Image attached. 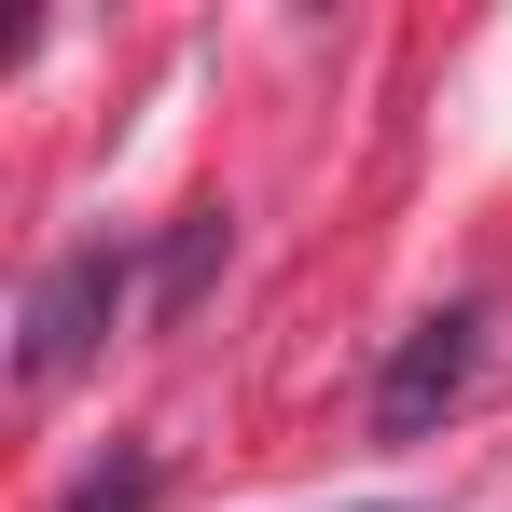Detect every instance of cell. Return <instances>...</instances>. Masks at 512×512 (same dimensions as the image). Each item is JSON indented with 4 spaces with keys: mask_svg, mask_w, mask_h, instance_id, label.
<instances>
[{
    "mask_svg": "<svg viewBox=\"0 0 512 512\" xmlns=\"http://www.w3.org/2000/svg\"><path fill=\"white\" fill-rule=\"evenodd\" d=\"M125 291H139V250H70L42 263V291H28V333H14V374L28 388H56V374H84L97 346H111V319H125Z\"/></svg>",
    "mask_w": 512,
    "mask_h": 512,
    "instance_id": "cell-1",
    "label": "cell"
},
{
    "mask_svg": "<svg viewBox=\"0 0 512 512\" xmlns=\"http://www.w3.org/2000/svg\"><path fill=\"white\" fill-rule=\"evenodd\" d=\"M471 374H485V319L471 305L416 319V333L388 346V374H374V443H429V429L471 402Z\"/></svg>",
    "mask_w": 512,
    "mask_h": 512,
    "instance_id": "cell-2",
    "label": "cell"
},
{
    "mask_svg": "<svg viewBox=\"0 0 512 512\" xmlns=\"http://www.w3.org/2000/svg\"><path fill=\"white\" fill-rule=\"evenodd\" d=\"M208 263H222V208H180V236L153 250V319H194V291H208Z\"/></svg>",
    "mask_w": 512,
    "mask_h": 512,
    "instance_id": "cell-3",
    "label": "cell"
},
{
    "mask_svg": "<svg viewBox=\"0 0 512 512\" xmlns=\"http://www.w3.org/2000/svg\"><path fill=\"white\" fill-rule=\"evenodd\" d=\"M56 512H167V457H153V443H111Z\"/></svg>",
    "mask_w": 512,
    "mask_h": 512,
    "instance_id": "cell-4",
    "label": "cell"
}]
</instances>
